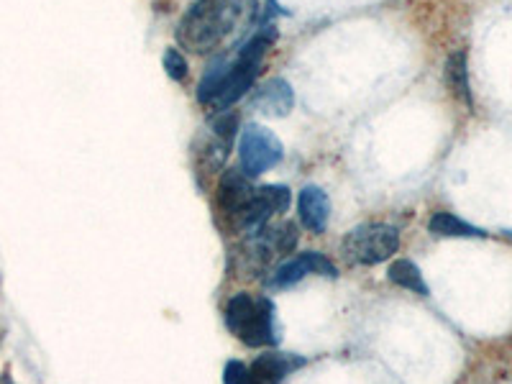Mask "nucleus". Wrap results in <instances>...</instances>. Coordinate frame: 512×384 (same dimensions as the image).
I'll list each match as a JSON object with an SVG mask.
<instances>
[{
	"instance_id": "10",
	"label": "nucleus",
	"mask_w": 512,
	"mask_h": 384,
	"mask_svg": "<svg viewBox=\"0 0 512 384\" xmlns=\"http://www.w3.org/2000/svg\"><path fill=\"white\" fill-rule=\"evenodd\" d=\"M292 105H295V95H292L290 82L282 80V77L267 80L251 95V108L272 118L287 116L292 111Z\"/></svg>"
},
{
	"instance_id": "11",
	"label": "nucleus",
	"mask_w": 512,
	"mask_h": 384,
	"mask_svg": "<svg viewBox=\"0 0 512 384\" xmlns=\"http://www.w3.org/2000/svg\"><path fill=\"white\" fill-rule=\"evenodd\" d=\"M305 364L303 356L280 354V351H267L251 364V384H282L295 369Z\"/></svg>"
},
{
	"instance_id": "5",
	"label": "nucleus",
	"mask_w": 512,
	"mask_h": 384,
	"mask_svg": "<svg viewBox=\"0 0 512 384\" xmlns=\"http://www.w3.org/2000/svg\"><path fill=\"white\" fill-rule=\"evenodd\" d=\"M282 157H285V146H282V141L269 128L251 123V126H246L241 131L239 162L244 175H264L272 167H277L282 162Z\"/></svg>"
},
{
	"instance_id": "4",
	"label": "nucleus",
	"mask_w": 512,
	"mask_h": 384,
	"mask_svg": "<svg viewBox=\"0 0 512 384\" xmlns=\"http://www.w3.org/2000/svg\"><path fill=\"white\" fill-rule=\"evenodd\" d=\"M397 249H400V233L387 223H364V226L349 231V236L344 239L346 256L354 264H364V267L387 262Z\"/></svg>"
},
{
	"instance_id": "7",
	"label": "nucleus",
	"mask_w": 512,
	"mask_h": 384,
	"mask_svg": "<svg viewBox=\"0 0 512 384\" xmlns=\"http://www.w3.org/2000/svg\"><path fill=\"white\" fill-rule=\"evenodd\" d=\"M290 200L292 195L285 185L256 187L236 231H244L249 233V236H254V233H259L262 228H267L269 218L277 216V213H285V210L290 208Z\"/></svg>"
},
{
	"instance_id": "12",
	"label": "nucleus",
	"mask_w": 512,
	"mask_h": 384,
	"mask_svg": "<svg viewBox=\"0 0 512 384\" xmlns=\"http://www.w3.org/2000/svg\"><path fill=\"white\" fill-rule=\"evenodd\" d=\"M297 213H300V223H303L308 231L323 233L331 221V200H328L326 190L320 187L308 185L300 190V198H297Z\"/></svg>"
},
{
	"instance_id": "13",
	"label": "nucleus",
	"mask_w": 512,
	"mask_h": 384,
	"mask_svg": "<svg viewBox=\"0 0 512 384\" xmlns=\"http://www.w3.org/2000/svg\"><path fill=\"white\" fill-rule=\"evenodd\" d=\"M446 82L448 88L454 90L456 98L466 105V108H472V88H469V67H466V52H454L448 57L446 62Z\"/></svg>"
},
{
	"instance_id": "8",
	"label": "nucleus",
	"mask_w": 512,
	"mask_h": 384,
	"mask_svg": "<svg viewBox=\"0 0 512 384\" xmlns=\"http://www.w3.org/2000/svg\"><path fill=\"white\" fill-rule=\"evenodd\" d=\"M256 187L251 185V177L244 175L239 167L223 172L221 182H218V213L221 221L228 223L231 228H239L241 216H244L246 205H249L251 195Z\"/></svg>"
},
{
	"instance_id": "2",
	"label": "nucleus",
	"mask_w": 512,
	"mask_h": 384,
	"mask_svg": "<svg viewBox=\"0 0 512 384\" xmlns=\"http://www.w3.org/2000/svg\"><path fill=\"white\" fill-rule=\"evenodd\" d=\"M277 36H280V29H277V26L264 24L262 29H254L251 39L239 44L236 54L228 59V67L226 72H223L221 82H218L216 93L210 98V111H226V108H231L236 100L244 98V95L254 88L259 70H262L264 57H267L269 49L274 47Z\"/></svg>"
},
{
	"instance_id": "17",
	"label": "nucleus",
	"mask_w": 512,
	"mask_h": 384,
	"mask_svg": "<svg viewBox=\"0 0 512 384\" xmlns=\"http://www.w3.org/2000/svg\"><path fill=\"white\" fill-rule=\"evenodd\" d=\"M223 384H251L249 369L241 361H228L223 369Z\"/></svg>"
},
{
	"instance_id": "6",
	"label": "nucleus",
	"mask_w": 512,
	"mask_h": 384,
	"mask_svg": "<svg viewBox=\"0 0 512 384\" xmlns=\"http://www.w3.org/2000/svg\"><path fill=\"white\" fill-rule=\"evenodd\" d=\"M236 131H239V113L231 111V108L213 113L208 128L198 139V152H195L198 154V164L205 172H218L223 167L228 152H231L233 139H236Z\"/></svg>"
},
{
	"instance_id": "9",
	"label": "nucleus",
	"mask_w": 512,
	"mask_h": 384,
	"mask_svg": "<svg viewBox=\"0 0 512 384\" xmlns=\"http://www.w3.org/2000/svg\"><path fill=\"white\" fill-rule=\"evenodd\" d=\"M310 274H326V277H336V267L328 262L326 256L318 251H303L297 254L290 262L280 264V269L274 272L272 287H290L295 282L305 280Z\"/></svg>"
},
{
	"instance_id": "15",
	"label": "nucleus",
	"mask_w": 512,
	"mask_h": 384,
	"mask_svg": "<svg viewBox=\"0 0 512 384\" xmlns=\"http://www.w3.org/2000/svg\"><path fill=\"white\" fill-rule=\"evenodd\" d=\"M390 280L395 282L397 287H405V290H413L418 292V295H428V285L423 282V274H420V269L415 267L410 259H397V262H392L390 267Z\"/></svg>"
},
{
	"instance_id": "3",
	"label": "nucleus",
	"mask_w": 512,
	"mask_h": 384,
	"mask_svg": "<svg viewBox=\"0 0 512 384\" xmlns=\"http://www.w3.org/2000/svg\"><path fill=\"white\" fill-rule=\"evenodd\" d=\"M226 326L251 349L274 346L280 341L274 326V305L267 297H254L249 292L233 295L226 305Z\"/></svg>"
},
{
	"instance_id": "16",
	"label": "nucleus",
	"mask_w": 512,
	"mask_h": 384,
	"mask_svg": "<svg viewBox=\"0 0 512 384\" xmlns=\"http://www.w3.org/2000/svg\"><path fill=\"white\" fill-rule=\"evenodd\" d=\"M162 64H164V70H167V75L177 82H182L187 75H190V64H187V59L182 57L180 49H167L162 57Z\"/></svg>"
},
{
	"instance_id": "1",
	"label": "nucleus",
	"mask_w": 512,
	"mask_h": 384,
	"mask_svg": "<svg viewBox=\"0 0 512 384\" xmlns=\"http://www.w3.org/2000/svg\"><path fill=\"white\" fill-rule=\"evenodd\" d=\"M254 24L251 0H192L177 26V41L192 54H213L226 47L241 26Z\"/></svg>"
},
{
	"instance_id": "14",
	"label": "nucleus",
	"mask_w": 512,
	"mask_h": 384,
	"mask_svg": "<svg viewBox=\"0 0 512 384\" xmlns=\"http://www.w3.org/2000/svg\"><path fill=\"white\" fill-rule=\"evenodd\" d=\"M428 228H431V233H436V236H446V239H479V236H484V231H479V228H474L472 223L461 221L459 216H454V213H446V210H441V213H436V216L428 221Z\"/></svg>"
}]
</instances>
